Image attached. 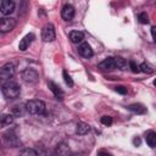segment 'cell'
<instances>
[{"instance_id":"obj_1","label":"cell","mask_w":156,"mask_h":156,"mask_svg":"<svg viewBox=\"0 0 156 156\" xmlns=\"http://www.w3.org/2000/svg\"><path fill=\"white\" fill-rule=\"evenodd\" d=\"M1 93L7 100H12L20 96L21 89H20V85L15 82H6L1 87Z\"/></svg>"},{"instance_id":"obj_2","label":"cell","mask_w":156,"mask_h":156,"mask_svg":"<svg viewBox=\"0 0 156 156\" xmlns=\"http://www.w3.org/2000/svg\"><path fill=\"white\" fill-rule=\"evenodd\" d=\"M26 110L30 115H43L45 112V102L38 99H33L26 102Z\"/></svg>"},{"instance_id":"obj_3","label":"cell","mask_w":156,"mask_h":156,"mask_svg":"<svg viewBox=\"0 0 156 156\" xmlns=\"http://www.w3.org/2000/svg\"><path fill=\"white\" fill-rule=\"evenodd\" d=\"M22 79L27 84H37L39 82V74L33 68H26L22 72Z\"/></svg>"},{"instance_id":"obj_4","label":"cell","mask_w":156,"mask_h":156,"mask_svg":"<svg viewBox=\"0 0 156 156\" xmlns=\"http://www.w3.org/2000/svg\"><path fill=\"white\" fill-rule=\"evenodd\" d=\"M55 38H56V33H55V27H54V24H51V23L45 24V26L43 27V29H41V39H43L44 41L49 43V41L55 40Z\"/></svg>"},{"instance_id":"obj_5","label":"cell","mask_w":156,"mask_h":156,"mask_svg":"<svg viewBox=\"0 0 156 156\" xmlns=\"http://www.w3.org/2000/svg\"><path fill=\"white\" fill-rule=\"evenodd\" d=\"M16 27V20L12 17H2L0 18V32L9 33Z\"/></svg>"},{"instance_id":"obj_6","label":"cell","mask_w":156,"mask_h":156,"mask_svg":"<svg viewBox=\"0 0 156 156\" xmlns=\"http://www.w3.org/2000/svg\"><path fill=\"white\" fill-rule=\"evenodd\" d=\"M13 74H15V66H13V63H11V62L5 63V65L0 68V78L4 79V80L10 79Z\"/></svg>"},{"instance_id":"obj_7","label":"cell","mask_w":156,"mask_h":156,"mask_svg":"<svg viewBox=\"0 0 156 156\" xmlns=\"http://www.w3.org/2000/svg\"><path fill=\"white\" fill-rule=\"evenodd\" d=\"M0 11L2 15H10L15 11V2L12 0H2L0 2Z\"/></svg>"},{"instance_id":"obj_8","label":"cell","mask_w":156,"mask_h":156,"mask_svg":"<svg viewBox=\"0 0 156 156\" xmlns=\"http://www.w3.org/2000/svg\"><path fill=\"white\" fill-rule=\"evenodd\" d=\"M4 141L6 145H9L10 147H17L21 145L20 139L13 134V133H6L4 134Z\"/></svg>"},{"instance_id":"obj_9","label":"cell","mask_w":156,"mask_h":156,"mask_svg":"<svg viewBox=\"0 0 156 156\" xmlns=\"http://www.w3.org/2000/svg\"><path fill=\"white\" fill-rule=\"evenodd\" d=\"M61 16L65 21H71L74 17V7L69 4H66L61 10Z\"/></svg>"},{"instance_id":"obj_10","label":"cell","mask_w":156,"mask_h":156,"mask_svg":"<svg viewBox=\"0 0 156 156\" xmlns=\"http://www.w3.org/2000/svg\"><path fill=\"white\" fill-rule=\"evenodd\" d=\"M33 39H34V34H33V33H29V34L24 35V37L21 39L20 44H18V49H20L21 51H26V50L29 48V45L32 44Z\"/></svg>"},{"instance_id":"obj_11","label":"cell","mask_w":156,"mask_h":156,"mask_svg":"<svg viewBox=\"0 0 156 156\" xmlns=\"http://www.w3.org/2000/svg\"><path fill=\"white\" fill-rule=\"evenodd\" d=\"M78 52L80 56H83L85 58H90L93 56V49L90 48V45L88 43H82L78 46Z\"/></svg>"},{"instance_id":"obj_12","label":"cell","mask_w":156,"mask_h":156,"mask_svg":"<svg viewBox=\"0 0 156 156\" xmlns=\"http://www.w3.org/2000/svg\"><path fill=\"white\" fill-rule=\"evenodd\" d=\"M99 68L105 69V71H111L116 68V63H115V57H107L104 61H101L99 63Z\"/></svg>"},{"instance_id":"obj_13","label":"cell","mask_w":156,"mask_h":156,"mask_svg":"<svg viewBox=\"0 0 156 156\" xmlns=\"http://www.w3.org/2000/svg\"><path fill=\"white\" fill-rule=\"evenodd\" d=\"M69 39H71L72 43L79 44V43H82V41L84 40V34H83V32H80V30H72V32L69 33Z\"/></svg>"},{"instance_id":"obj_14","label":"cell","mask_w":156,"mask_h":156,"mask_svg":"<svg viewBox=\"0 0 156 156\" xmlns=\"http://www.w3.org/2000/svg\"><path fill=\"white\" fill-rule=\"evenodd\" d=\"M48 87H49V89L52 91V94L57 98V99H62V96H63V91L61 90V88L56 84V83H54V82H48Z\"/></svg>"},{"instance_id":"obj_15","label":"cell","mask_w":156,"mask_h":156,"mask_svg":"<svg viewBox=\"0 0 156 156\" xmlns=\"http://www.w3.org/2000/svg\"><path fill=\"white\" fill-rule=\"evenodd\" d=\"M55 151H56L57 156H69V154H71L68 145H66L65 143H60V144H57Z\"/></svg>"},{"instance_id":"obj_16","label":"cell","mask_w":156,"mask_h":156,"mask_svg":"<svg viewBox=\"0 0 156 156\" xmlns=\"http://www.w3.org/2000/svg\"><path fill=\"white\" fill-rule=\"evenodd\" d=\"M128 110L133 113H136V115H143L146 112V107L141 104H132L128 106Z\"/></svg>"},{"instance_id":"obj_17","label":"cell","mask_w":156,"mask_h":156,"mask_svg":"<svg viewBox=\"0 0 156 156\" xmlns=\"http://www.w3.org/2000/svg\"><path fill=\"white\" fill-rule=\"evenodd\" d=\"M89 130H90V126L87 124V123H84V122H79V123L77 124V127H76V133H77L78 135H84V134H87Z\"/></svg>"},{"instance_id":"obj_18","label":"cell","mask_w":156,"mask_h":156,"mask_svg":"<svg viewBox=\"0 0 156 156\" xmlns=\"http://www.w3.org/2000/svg\"><path fill=\"white\" fill-rule=\"evenodd\" d=\"M26 111H27V110H26V105H24V106H22V105H16V106L12 107L11 115H12L13 117H22Z\"/></svg>"},{"instance_id":"obj_19","label":"cell","mask_w":156,"mask_h":156,"mask_svg":"<svg viewBox=\"0 0 156 156\" xmlns=\"http://www.w3.org/2000/svg\"><path fill=\"white\" fill-rule=\"evenodd\" d=\"M146 144L150 147H156V133L155 132H149L146 134Z\"/></svg>"},{"instance_id":"obj_20","label":"cell","mask_w":156,"mask_h":156,"mask_svg":"<svg viewBox=\"0 0 156 156\" xmlns=\"http://www.w3.org/2000/svg\"><path fill=\"white\" fill-rule=\"evenodd\" d=\"M115 63H116V68H119L122 71L127 69V61L122 57H115Z\"/></svg>"},{"instance_id":"obj_21","label":"cell","mask_w":156,"mask_h":156,"mask_svg":"<svg viewBox=\"0 0 156 156\" xmlns=\"http://www.w3.org/2000/svg\"><path fill=\"white\" fill-rule=\"evenodd\" d=\"M12 122H13V116L12 115H4L1 117V127L10 126Z\"/></svg>"},{"instance_id":"obj_22","label":"cell","mask_w":156,"mask_h":156,"mask_svg":"<svg viewBox=\"0 0 156 156\" xmlns=\"http://www.w3.org/2000/svg\"><path fill=\"white\" fill-rule=\"evenodd\" d=\"M138 20H139V22H140L141 24L149 23V16H147L146 12H140V13L138 15Z\"/></svg>"},{"instance_id":"obj_23","label":"cell","mask_w":156,"mask_h":156,"mask_svg":"<svg viewBox=\"0 0 156 156\" xmlns=\"http://www.w3.org/2000/svg\"><path fill=\"white\" fill-rule=\"evenodd\" d=\"M21 156H38V154H37V151H35L34 149H29V147H27V149L22 150Z\"/></svg>"},{"instance_id":"obj_24","label":"cell","mask_w":156,"mask_h":156,"mask_svg":"<svg viewBox=\"0 0 156 156\" xmlns=\"http://www.w3.org/2000/svg\"><path fill=\"white\" fill-rule=\"evenodd\" d=\"M139 68H140V71L141 72H144V73H152V68L150 67V65H147V63H145V62H143L140 66H139Z\"/></svg>"},{"instance_id":"obj_25","label":"cell","mask_w":156,"mask_h":156,"mask_svg":"<svg viewBox=\"0 0 156 156\" xmlns=\"http://www.w3.org/2000/svg\"><path fill=\"white\" fill-rule=\"evenodd\" d=\"M62 76H63V79H65L66 84H67L68 87H73V80H72L71 76L67 73V71H63V72H62Z\"/></svg>"},{"instance_id":"obj_26","label":"cell","mask_w":156,"mask_h":156,"mask_svg":"<svg viewBox=\"0 0 156 156\" xmlns=\"http://www.w3.org/2000/svg\"><path fill=\"white\" fill-rule=\"evenodd\" d=\"M101 123L104 126H111L112 124V117L111 116H102L101 117Z\"/></svg>"},{"instance_id":"obj_27","label":"cell","mask_w":156,"mask_h":156,"mask_svg":"<svg viewBox=\"0 0 156 156\" xmlns=\"http://www.w3.org/2000/svg\"><path fill=\"white\" fill-rule=\"evenodd\" d=\"M129 66H130V69H132V72H133V73H138V72L140 71L139 66H138L134 61H130V62H129Z\"/></svg>"},{"instance_id":"obj_28","label":"cell","mask_w":156,"mask_h":156,"mask_svg":"<svg viewBox=\"0 0 156 156\" xmlns=\"http://www.w3.org/2000/svg\"><path fill=\"white\" fill-rule=\"evenodd\" d=\"M115 90H116L118 94H121V95L127 94V88H126V87H123V85H118V87H116V88H115Z\"/></svg>"},{"instance_id":"obj_29","label":"cell","mask_w":156,"mask_h":156,"mask_svg":"<svg viewBox=\"0 0 156 156\" xmlns=\"http://www.w3.org/2000/svg\"><path fill=\"white\" fill-rule=\"evenodd\" d=\"M98 156H112L110 152H107V151H104V150H100L99 152H98Z\"/></svg>"},{"instance_id":"obj_30","label":"cell","mask_w":156,"mask_h":156,"mask_svg":"<svg viewBox=\"0 0 156 156\" xmlns=\"http://www.w3.org/2000/svg\"><path fill=\"white\" fill-rule=\"evenodd\" d=\"M151 35H152V39L156 41V26L151 27Z\"/></svg>"},{"instance_id":"obj_31","label":"cell","mask_w":156,"mask_h":156,"mask_svg":"<svg viewBox=\"0 0 156 156\" xmlns=\"http://www.w3.org/2000/svg\"><path fill=\"white\" fill-rule=\"evenodd\" d=\"M140 143H141L140 138H138V136H136V138H134V139H133V144H134L135 146H139V145H140Z\"/></svg>"},{"instance_id":"obj_32","label":"cell","mask_w":156,"mask_h":156,"mask_svg":"<svg viewBox=\"0 0 156 156\" xmlns=\"http://www.w3.org/2000/svg\"><path fill=\"white\" fill-rule=\"evenodd\" d=\"M154 85H155V87H156V79H155V80H154Z\"/></svg>"}]
</instances>
